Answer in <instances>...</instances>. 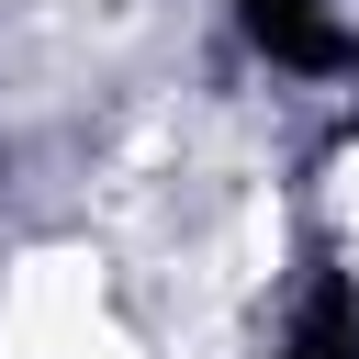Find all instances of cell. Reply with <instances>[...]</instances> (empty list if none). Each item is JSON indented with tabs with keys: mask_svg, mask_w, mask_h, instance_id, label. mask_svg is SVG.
<instances>
[{
	"mask_svg": "<svg viewBox=\"0 0 359 359\" xmlns=\"http://www.w3.org/2000/svg\"><path fill=\"white\" fill-rule=\"evenodd\" d=\"M280 359H359V292H348V280H314Z\"/></svg>",
	"mask_w": 359,
	"mask_h": 359,
	"instance_id": "1",
	"label": "cell"
}]
</instances>
